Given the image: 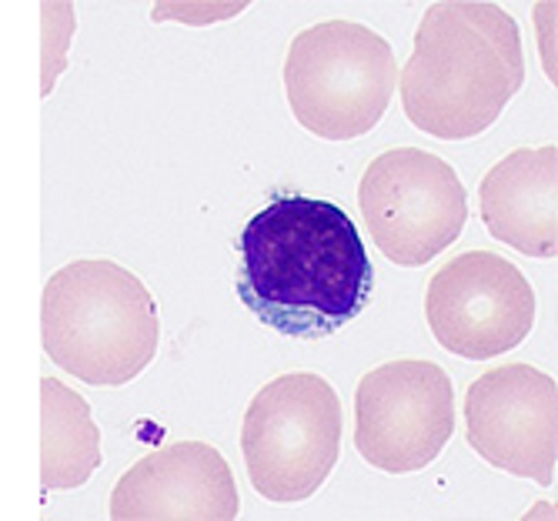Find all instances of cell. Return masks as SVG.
I'll return each mask as SVG.
<instances>
[{"mask_svg": "<svg viewBox=\"0 0 558 521\" xmlns=\"http://www.w3.org/2000/svg\"><path fill=\"white\" fill-rule=\"evenodd\" d=\"M435 341L469 361L515 351L535 328V291L529 278L495 251H465L445 260L425 294Z\"/></svg>", "mask_w": 558, "mask_h": 521, "instance_id": "obj_8", "label": "cell"}, {"mask_svg": "<svg viewBox=\"0 0 558 521\" xmlns=\"http://www.w3.org/2000/svg\"><path fill=\"white\" fill-rule=\"evenodd\" d=\"M469 445L495 468L548 488L558 475V385L532 364H501L465 395Z\"/></svg>", "mask_w": 558, "mask_h": 521, "instance_id": "obj_9", "label": "cell"}, {"mask_svg": "<svg viewBox=\"0 0 558 521\" xmlns=\"http://www.w3.org/2000/svg\"><path fill=\"white\" fill-rule=\"evenodd\" d=\"M341 398L312 372L268 381L251 398L241 455L251 488L275 505L312 498L341 458Z\"/></svg>", "mask_w": 558, "mask_h": 521, "instance_id": "obj_5", "label": "cell"}, {"mask_svg": "<svg viewBox=\"0 0 558 521\" xmlns=\"http://www.w3.org/2000/svg\"><path fill=\"white\" fill-rule=\"evenodd\" d=\"M398 87L395 47L365 24L325 21L301 31L284 58L294 121L325 141L365 137Z\"/></svg>", "mask_w": 558, "mask_h": 521, "instance_id": "obj_4", "label": "cell"}, {"mask_svg": "<svg viewBox=\"0 0 558 521\" xmlns=\"http://www.w3.org/2000/svg\"><path fill=\"white\" fill-rule=\"evenodd\" d=\"M238 508L231 464L208 441H178L144 455L111 492L114 521H231Z\"/></svg>", "mask_w": 558, "mask_h": 521, "instance_id": "obj_10", "label": "cell"}, {"mask_svg": "<svg viewBox=\"0 0 558 521\" xmlns=\"http://www.w3.org/2000/svg\"><path fill=\"white\" fill-rule=\"evenodd\" d=\"M454 422V385L435 361H388L354 391V448L388 475L428 468L451 441Z\"/></svg>", "mask_w": 558, "mask_h": 521, "instance_id": "obj_7", "label": "cell"}, {"mask_svg": "<svg viewBox=\"0 0 558 521\" xmlns=\"http://www.w3.org/2000/svg\"><path fill=\"white\" fill-rule=\"evenodd\" d=\"M44 351L61 372L100 388L144 375L158 354L161 315L150 291L105 257L71 260L40 301Z\"/></svg>", "mask_w": 558, "mask_h": 521, "instance_id": "obj_3", "label": "cell"}, {"mask_svg": "<svg viewBox=\"0 0 558 521\" xmlns=\"http://www.w3.org/2000/svg\"><path fill=\"white\" fill-rule=\"evenodd\" d=\"M100 468V432L90 404L61 378L40 381V485L71 492Z\"/></svg>", "mask_w": 558, "mask_h": 521, "instance_id": "obj_12", "label": "cell"}, {"mask_svg": "<svg viewBox=\"0 0 558 521\" xmlns=\"http://www.w3.org/2000/svg\"><path fill=\"white\" fill-rule=\"evenodd\" d=\"M359 207L372 241L391 265L422 268L459 241L469 221V191L438 154L395 147L365 168Z\"/></svg>", "mask_w": 558, "mask_h": 521, "instance_id": "obj_6", "label": "cell"}, {"mask_svg": "<svg viewBox=\"0 0 558 521\" xmlns=\"http://www.w3.org/2000/svg\"><path fill=\"white\" fill-rule=\"evenodd\" d=\"M40 21H44V74H40V94L47 97L54 90L58 77L64 74L68 64V47L74 37V4H40Z\"/></svg>", "mask_w": 558, "mask_h": 521, "instance_id": "obj_13", "label": "cell"}, {"mask_svg": "<svg viewBox=\"0 0 558 521\" xmlns=\"http://www.w3.org/2000/svg\"><path fill=\"white\" fill-rule=\"evenodd\" d=\"M478 211L492 238L529 257L558 254V147H522L498 161L482 187Z\"/></svg>", "mask_w": 558, "mask_h": 521, "instance_id": "obj_11", "label": "cell"}, {"mask_svg": "<svg viewBox=\"0 0 558 521\" xmlns=\"http://www.w3.org/2000/svg\"><path fill=\"white\" fill-rule=\"evenodd\" d=\"M238 251L241 304L284 338H331L372 304L375 268L365 238L331 201H268L244 225Z\"/></svg>", "mask_w": 558, "mask_h": 521, "instance_id": "obj_1", "label": "cell"}, {"mask_svg": "<svg viewBox=\"0 0 558 521\" xmlns=\"http://www.w3.org/2000/svg\"><path fill=\"white\" fill-rule=\"evenodd\" d=\"M525 84V47L509 11L485 0H441L418 24L398 71L401 108L438 141L485 134Z\"/></svg>", "mask_w": 558, "mask_h": 521, "instance_id": "obj_2", "label": "cell"}]
</instances>
